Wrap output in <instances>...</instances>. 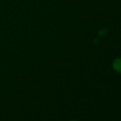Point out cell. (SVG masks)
<instances>
[{
    "mask_svg": "<svg viewBox=\"0 0 121 121\" xmlns=\"http://www.w3.org/2000/svg\"><path fill=\"white\" fill-rule=\"evenodd\" d=\"M112 67L115 71L121 73V58H116L114 60L112 63Z\"/></svg>",
    "mask_w": 121,
    "mask_h": 121,
    "instance_id": "1",
    "label": "cell"
},
{
    "mask_svg": "<svg viewBox=\"0 0 121 121\" xmlns=\"http://www.w3.org/2000/svg\"><path fill=\"white\" fill-rule=\"evenodd\" d=\"M72 121H76V120H72Z\"/></svg>",
    "mask_w": 121,
    "mask_h": 121,
    "instance_id": "2",
    "label": "cell"
}]
</instances>
